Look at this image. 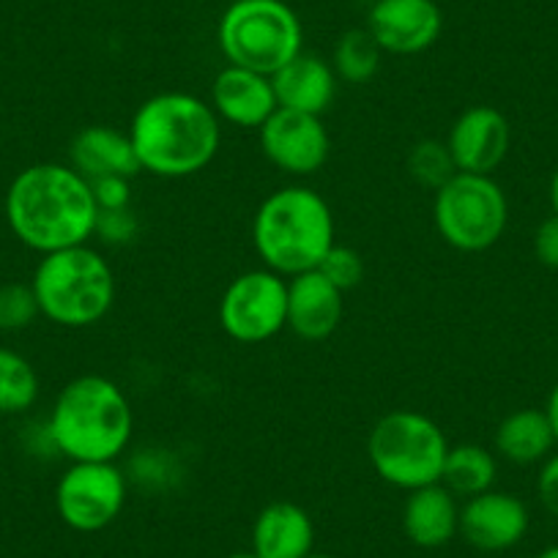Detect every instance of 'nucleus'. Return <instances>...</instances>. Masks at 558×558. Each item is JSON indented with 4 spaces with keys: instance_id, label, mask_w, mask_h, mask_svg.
Here are the masks:
<instances>
[{
    "instance_id": "nucleus-33",
    "label": "nucleus",
    "mask_w": 558,
    "mask_h": 558,
    "mask_svg": "<svg viewBox=\"0 0 558 558\" xmlns=\"http://www.w3.org/2000/svg\"><path fill=\"white\" fill-rule=\"evenodd\" d=\"M547 197H550L553 214H558V168L553 170V175H550V186H547Z\"/></svg>"
},
{
    "instance_id": "nucleus-27",
    "label": "nucleus",
    "mask_w": 558,
    "mask_h": 558,
    "mask_svg": "<svg viewBox=\"0 0 558 558\" xmlns=\"http://www.w3.org/2000/svg\"><path fill=\"white\" fill-rule=\"evenodd\" d=\"M318 271L329 279L331 286L340 288L342 293H348L353 291V288L362 286L367 266H364V257L359 255L353 246L335 244L329 252H326L324 260H320Z\"/></svg>"
},
{
    "instance_id": "nucleus-32",
    "label": "nucleus",
    "mask_w": 558,
    "mask_h": 558,
    "mask_svg": "<svg viewBox=\"0 0 558 558\" xmlns=\"http://www.w3.org/2000/svg\"><path fill=\"white\" fill-rule=\"evenodd\" d=\"M545 413H547V418H550L553 433H556V444H558V384L553 386V389H550V395H547V402H545Z\"/></svg>"
},
{
    "instance_id": "nucleus-11",
    "label": "nucleus",
    "mask_w": 558,
    "mask_h": 558,
    "mask_svg": "<svg viewBox=\"0 0 558 558\" xmlns=\"http://www.w3.org/2000/svg\"><path fill=\"white\" fill-rule=\"evenodd\" d=\"M263 157L293 179H307L324 170L331 154L329 129L320 116L277 107L274 116L257 129Z\"/></svg>"
},
{
    "instance_id": "nucleus-35",
    "label": "nucleus",
    "mask_w": 558,
    "mask_h": 558,
    "mask_svg": "<svg viewBox=\"0 0 558 558\" xmlns=\"http://www.w3.org/2000/svg\"><path fill=\"white\" fill-rule=\"evenodd\" d=\"M225 558H257V556L252 550H246V553H230V556H225Z\"/></svg>"
},
{
    "instance_id": "nucleus-7",
    "label": "nucleus",
    "mask_w": 558,
    "mask_h": 558,
    "mask_svg": "<svg viewBox=\"0 0 558 558\" xmlns=\"http://www.w3.org/2000/svg\"><path fill=\"white\" fill-rule=\"evenodd\" d=\"M447 452L441 425L411 408L384 413L367 436V460L375 474L405 493L441 482Z\"/></svg>"
},
{
    "instance_id": "nucleus-21",
    "label": "nucleus",
    "mask_w": 558,
    "mask_h": 558,
    "mask_svg": "<svg viewBox=\"0 0 558 558\" xmlns=\"http://www.w3.org/2000/svg\"><path fill=\"white\" fill-rule=\"evenodd\" d=\"M493 444H496L498 458L514 465L545 463L553 449L558 447L545 408H518V411L507 413L498 422Z\"/></svg>"
},
{
    "instance_id": "nucleus-22",
    "label": "nucleus",
    "mask_w": 558,
    "mask_h": 558,
    "mask_svg": "<svg viewBox=\"0 0 558 558\" xmlns=\"http://www.w3.org/2000/svg\"><path fill=\"white\" fill-rule=\"evenodd\" d=\"M498 476V460L490 449L480 444H458L449 447L444 460L441 485L458 498H474L493 490Z\"/></svg>"
},
{
    "instance_id": "nucleus-5",
    "label": "nucleus",
    "mask_w": 558,
    "mask_h": 558,
    "mask_svg": "<svg viewBox=\"0 0 558 558\" xmlns=\"http://www.w3.org/2000/svg\"><path fill=\"white\" fill-rule=\"evenodd\" d=\"M31 288L39 313L63 329H88L116 304V274L107 257L88 244L41 255Z\"/></svg>"
},
{
    "instance_id": "nucleus-19",
    "label": "nucleus",
    "mask_w": 558,
    "mask_h": 558,
    "mask_svg": "<svg viewBox=\"0 0 558 558\" xmlns=\"http://www.w3.org/2000/svg\"><path fill=\"white\" fill-rule=\"evenodd\" d=\"M69 165L83 175L85 181L107 179V175H123L134 179L140 173L137 154H134L129 132L116 126H94L80 129L69 146Z\"/></svg>"
},
{
    "instance_id": "nucleus-29",
    "label": "nucleus",
    "mask_w": 558,
    "mask_h": 558,
    "mask_svg": "<svg viewBox=\"0 0 558 558\" xmlns=\"http://www.w3.org/2000/svg\"><path fill=\"white\" fill-rule=\"evenodd\" d=\"M90 192H94L99 211L132 206V179H123V175H107V179L90 181Z\"/></svg>"
},
{
    "instance_id": "nucleus-31",
    "label": "nucleus",
    "mask_w": 558,
    "mask_h": 558,
    "mask_svg": "<svg viewBox=\"0 0 558 558\" xmlns=\"http://www.w3.org/2000/svg\"><path fill=\"white\" fill-rule=\"evenodd\" d=\"M539 474H536V496L545 507L547 514L558 520V452H553L545 463H539Z\"/></svg>"
},
{
    "instance_id": "nucleus-36",
    "label": "nucleus",
    "mask_w": 558,
    "mask_h": 558,
    "mask_svg": "<svg viewBox=\"0 0 558 558\" xmlns=\"http://www.w3.org/2000/svg\"><path fill=\"white\" fill-rule=\"evenodd\" d=\"M304 558H335V556H329V553H310V556H304Z\"/></svg>"
},
{
    "instance_id": "nucleus-23",
    "label": "nucleus",
    "mask_w": 558,
    "mask_h": 558,
    "mask_svg": "<svg viewBox=\"0 0 558 558\" xmlns=\"http://www.w3.org/2000/svg\"><path fill=\"white\" fill-rule=\"evenodd\" d=\"M41 380L34 364L12 348H0V413L20 416L39 400Z\"/></svg>"
},
{
    "instance_id": "nucleus-10",
    "label": "nucleus",
    "mask_w": 558,
    "mask_h": 558,
    "mask_svg": "<svg viewBox=\"0 0 558 558\" xmlns=\"http://www.w3.org/2000/svg\"><path fill=\"white\" fill-rule=\"evenodd\" d=\"M129 498V476L118 463H69L56 485L58 518L80 534H96L118 520Z\"/></svg>"
},
{
    "instance_id": "nucleus-3",
    "label": "nucleus",
    "mask_w": 558,
    "mask_h": 558,
    "mask_svg": "<svg viewBox=\"0 0 558 558\" xmlns=\"http://www.w3.org/2000/svg\"><path fill=\"white\" fill-rule=\"evenodd\" d=\"M45 427L69 463H116L132 444L134 411L112 378L80 375L58 391Z\"/></svg>"
},
{
    "instance_id": "nucleus-12",
    "label": "nucleus",
    "mask_w": 558,
    "mask_h": 558,
    "mask_svg": "<svg viewBox=\"0 0 558 558\" xmlns=\"http://www.w3.org/2000/svg\"><path fill=\"white\" fill-rule=\"evenodd\" d=\"M447 148L458 173L493 175L512 148V126L507 116L490 105H474L454 118Z\"/></svg>"
},
{
    "instance_id": "nucleus-13",
    "label": "nucleus",
    "mask_w": 558,
    "mask_h": 558,
    "mask_svg": "<svg viewBox=\"0 0 558 558\" xmlns=\"http://www.w3.org/2000/svg\"><path fill=\"white\" fill-rule=\"evenodd\" d=\"M367 31L389 56H418L438 41L444 14L436 0H375Z\"/></svg>"
},
{
    "instance_id": "nucleus-2",
    "label": "nucleus",
    "mask_w": 558,
    "mask_h": 558,
    "mask_svg": "<svg viewBox=\"0 0 558 558\" xmlns=\"http://www.w3.org/2000/svg\"><path fill=\"white\" fill-rule=\"evenodd\" d=\"M140 170L157 179H190L214 162L222 121L211 101L184 90L148 96L129 123Z\"/></svg>"
},
{
    "instance_id": "nucleus-1",
    "label": "nucleus",
    "mask_w": 558,
    "mask_h": 558,
    "mask_svg": "<svg viewBox=\"0 0 558 558\" xmlns=\"http://www.w3.org/2000/svg\"><path fill=\"white\" fill-rule=\"evenodd\" d=\"M3 211L14 239L39 255L88 244L99 217L90 181L61 162L20 170L7 190Z\"/></svg>"
},
{
    "instance_id": "nucleus-24",
    "label": "nucleus",
    "mask_w": 558,
    "mask_h": 558,
    "mask_svg": "<svg viewBox=\"0 0 558 558\" xmlns=\"http://www.w3.org/2000/svg\"><path fill=\"white\" fill-rule=\"evenodd\" d=\"M380 56H384V50H380L378 41L369 36V31L353 28L345 31V34L337 39L329 63L340 83L364 85L378 74Z\"/></svg>"
},
{
    "instance_id": "nucleus-14",
    "label": "nucleus",
    "mask_w": 558,
    "mask_h": 558,
    "mask_svg": "<svg viewBox=\"0 0 558 558\" xmlns=\"http://www.w3.org/2000/svg\"><path fill=\"white\" fill-rule=\"evenodd\" d=\"M529 507L518 496L496 487L465 498L460 507V536L482 553H504L520 545L529 534Z\"/></svg>"
},
{
    "instance_id": "nucleus-16",
    "label": "nucleus",
    "mask_w": 558,
    "mask_h": 558,
    "mask_svg": "<svg viewBox=\"0 0 558 558\" xmlns=\"http://www.w3.org/2000/svg\"><path fill=\"white\" fill-rule=\"evenodd\" d=\"M208 101L219 121L239 129H260L279 107L268 74L230 66V63L214 77Z\"/></svg>"
},
{
    "instance_id": "nucleus-18",
    "label": "nucleus",
    "mask_w": 558,
    "mask_h": 558,
    "mask_svg": "<svg viewBox=\"0 0 558 558\" xmlns=\"http://www.w3.org/2000/svg\"><path fill=\"white\" fill-rule=\"evenodd\" d=\"M271 85L282 110L324 116L335 101L340 80L329 61L313 52H299L291 63L271 74Z\"/></svg>"
},
{
    "instance_id": "nucleus-26",
    "label": "nucleus",
    "mask_w": 558,
    "mask_h": 558,
    "mask_svg": "<svg viewBox=\"0 0 558 558\" xmlns=\"http://www.w3.org/2000/svg\"><path fill=\"white\" fill-rule=\"evenodd\" d=\"M39 302L31 282H7L0 286V331H23L39 318Z\"/></svg>"
},
{
    "instance_id": "nucleus-15",
    "label": "nucleus",
    "mask_w": 558,
    "mask_h": 558,
    "mask_svg": "<svg viewBox=\"0 0 558 558\" xmlns=\"http://www.w3.org/2000/svg\"><path fill=\"white\" fill-rule=\"evenodd\" d=\"M345 318V293L324 274H296L288 279V329L304 342H324Z\"/></svg>"
},
{
    "instance_id": "nucleus-30",
    "label": "nucleus",
    "mask_w": 558,
    "mask_h": 558,
    "mask_svg": "<svg viewBox=\"0 0 558 558\" xmlns=\"http://www.w3.org/2000/svg\"><path fill=\"white\" fill-rule=\"evenodd\" d=\"M534 255L542 266L558 268V214L542 219L534 230Z\"/></svg>"
},
{
    "instance_id": "nucleus-9",
    "label": "nucleus",
    "mask_w": 558,
    "mask_h": 558,
    "mask_svg": "<svg viewBox=\"0 0 558 558\" xmlns=\"http://www.w3.org/2000/svg\"><path fill=\"white\" fill-rule=\"evenodd\" d=\"M219 324L241 345L277 337L288 329V279L266 266L233 277L219 299Z\"/></svg>"
},
{
    "instance_id": "nucleus-4",
    "label": "nucleus",
    "mask_w": 558,
    "mask_h": 558,
    "mask_svg": "<svg viewBox=\"0 0 558 558\" xmlns=\"http://www.w3.org/2000/svg\"><path fill=\"white\" fill-rule=\"evenodd\" d=\"M252 244L263 266L282 274L315 271L335 241V214L320 192L304 184L282 186L257 206Z\"/></svg>"
},
{
    "instance_id": "nucleus-25",
    "label": "nucleus",
    "mask_w": 558,
    "mask_h": 558,
    "mask_svg": "<svg viewBox=\"0 0 558 558\" xmlns=\"http://www.w3.org/2000/svg\"><path fill=\"white\" fill-rule=\"evenodd\" d=\"M454 173L458 168L447 148V140H418L408 154V175L422 190L438 192Z\"/></svg>"
},
{
    "instance_id": "nucleus-8",
    "label": "nucleus",
    "mask_w": 558,
    "mask_h": 558,
    "mask_svg": "<svg viewBox=\"0 0 558 558\" xmlns=\"http://www.w3.org/2000/svg\"><path fill=\"white\" fill-rule=\"evenodd\" d=\"M438 235L458 252H485L501 241L509 225V201L493 175L454 173L433 192Z\"/></svg>"
},
{
    "instance_id": "nucleus-34",
    "label": "nucleus",
    "mask_w": 558,
    "mask_h": 558,
    "mask_svg": "<svg viewBox=\"0 0 558 558\" xmlns=\"http://www.w3.org/2000/svg\"><path fill=\"white\" fill-rule=\"evenodd\" d=\"M536 558H558V545H550V547H545V550L539 553V556Z\"/></svg>"
},
{
    "instance_id": "nucleus-6",
    "label": "nucleus",
    "mask_w": 558,
    "mask_h": 558,
    "mask_svg": "<svg viewBox=\"0 0 558 558\" xmlns=\"http://www.w3.org/2000/svg\"><path fill=\"white\" fill-rule=\"evenodd\" d=\"M217 41L230 66L271 77L304 52V28L286 0H233L219 17Z\"/></svg>"
},
{
    "instance_id": "nucleus-20",
    "label": "nucleus",
    "mask_w": 558,
    "mask_h": 558,
    "mask_svg": "<svg viewBox=\"0 0 558 558\" xmlns=\"http://www.w3.org/2000/svg\"><path fill=\"white\" fill-rule=\"evenodd\" d=\"M402 531L416 547L436 550L460 534V501L441 482L416 487L402 504Z\"/></svg>"
},
{
    "instance_id": "nucleus-28",
    "label": "nucleus",
    "mask_w": 558,
    "mask_h": 558,
    "mask_svg": "<svg viewBox=\"0 0 558 558\" xmlns=\"http://www.w3.org/2000/svg\"><path fill=\"white\" fill-rule=\"evenodd\" d=\"M140 235V219L134 208H112V211H99L96 217L94 239L107 246H126Z\"/></svg>"
},
{
    "instance_id": "nucleus-17",
    "label": "nucleus",
    "mask_w": 558,
    "mask_h": 558,
    "mask_svg": "<svg viewBox=\"0 0 558 558\" xmlns=\"http://www.w3.org/2000/svg\"><path fill=\"white\" fill-rule=\"evenodd\" d=\"M315 547V523L296 501H271L252 523V553L257 558H304Z\"/></svg>"
}]
</instances>
